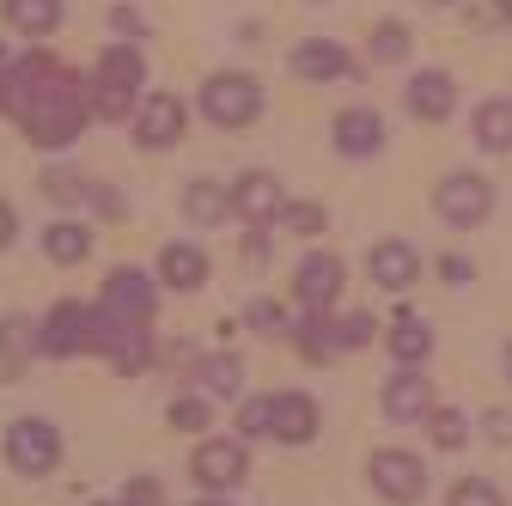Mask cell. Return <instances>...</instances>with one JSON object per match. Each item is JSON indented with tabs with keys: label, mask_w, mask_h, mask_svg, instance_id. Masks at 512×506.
<instances>
[{
	"label": "cell",
	"mask_w": 512,
	"mask_h": 506,
	"mask_svg": "<svg viewBox=\"0 0 512 506\" xmlns=\"http://www.w3.org/2000/svg\"><path fill=\"white\" fill-rule=\"evenodd\" d=\"M86 116H92V98H86V86L61 68L49 86H43V98L31 104V116H25V135L37 141V147H68L80 129H86Z\"/></svg>",
	"instance_id": "6da1fadb"
},
{
	"label": "cell",
	"mask_w": 512,
	"mask_h": 506,
	"mask_svg": "<svg viewBox=\"0 0 512 506\" xmlns=\"http://www.w3.org/2000/svg\"><path fill=\"white\" fill-rule=\"evenodd\" d=\"M141 80H147V55L141 49H128V43L104 49L98 68H92V110L104 122H122L128 110L141 104Z\"/></svg>",
	"instance_id": "7a4b0ae2"
},
{
	"label": "cell",
	"mask_w": 512,
	"mask_h": 506,
	"mask_svg": "<svg viewBox=\"0 0 512 506\" xmlns=\"http://www.w3.org/2000/svg\"><path fill=\"white\" fill-rule=\"evenodd\" d=\"M202 116L220 122V129H250L256 116H263V86L250 74L226 68V74H208L202 80Z\"/></svg>",
	"instance_id": "3957f363"
},
{
	"label": "cell",
	"mask_w": 512,
	"mask_h": 506,
	"mask_svg": "<svg viewBox=\"0 0 512 506\" xmlns=\"http://www.w3.org/2000/svg\"><path fill=\"white\" fill-rule=\"evenodd\" d=\"M433 214H439L445 226H458V232L482 226V220L494 214V183H488L482 171H452V177H439V189H433Z\"/></svg>",
	"instance_id": "277c9868"
},
{
	"label": "cell",
	"mask_w": 512,
	"mask_h": 506,
	"mask_svg": "<svg viewBox=\"0 0 512 506\" xmlns=\"http://www.w3.org/2000/svg\"><path fill=\"white\" fill-rule=\"evenodd\" d=\"M7 464H13L19 476H49V470L61 464V433H55V421L19 415V421L7 427Z\"/></svg>",
	"instance_id": "5b68a950"
},
{
	"label": "cell",
	"mask_w": 512,
	"mask_h": 506,
	"mask_svg": "<svg viewBox=\"0 0 512 506\" xmlns=\"http://www.w3.org/2000/svg\"><path fill=\"white\" fill-rule=\"evenodd\" d=\"M98 348V305H80V299H61L49 318H43V354L49 360H74Z\"/></svg>",
	"instance_id": "8992f818"
},
{
	"label": "cell",
	"mask_w": 512,
	"mask_h": 506,
	"mask_svg": "<svg viewBox=\"0 0 512 506\" xmlns=\"http://www.w3.org/2000/svg\"><path fill=\"white\" fill-rule=\"evenodd\" d=\"M366 482L391 500V506H415L421 494H427V464L415 458V452H397V446H384V452H372V464H366Z\"/></svg>",
	"instance_id": "52a82bcc"
},
{
	"label": "cell",
	"mask_w": 512,
	"mask_h": 506,
	"mask_svg": "<svg viewBox=\"0 0 512 506\" xmlns=\"http://www.w3.org/2000/svg\"><path fill=\"white\" fill-rule=\"evenodd\" d=\"M232 214H238L250 232H269V226L287 214V189H281V177H275V171H244V177L232 183Z\"/></svg>",
	"instance_id": "ba28073f"
},
{
	"label": "cell",
	"mask_w": 512,
	"mask_h": 506,
	"mask_svg": "<svg viewBox=\"0 0 512 506\" xmlns=\"http://www.w3.org/2000/svg\"><path fill=\"white\" fill-rule=\"evenodd\" d=\"M342 281H348V269H342L336 250H305V263L293 275V293H299L305 311H330L336 293H342Z\"/></svg>",
	"instance_id": "9c48e42d"
},
{
	"label": "cell",
	"mask_w": 512,
	"mask_h": 506,
	"mask_svg": "<svg viewBox=\"0 0 512 506\" xmlns=\"http://www.w3.org/2000/svg\"><path fill=\"white\" fill-rule=\"evenodd\" d=\"M189 470H196L202 488H238L250 476V452H244V439H202Z\"/></svg>",
	"instance_id": "30bf717a"
},
{
	"label": "cell",
	"mask_w": 512,
	"mask_h": 506,
	"mask_svg": "<svg viewBox=\"0 0 512 506\" xmlns=\"http://www.w3.org/2000/svg\"><path fill=\"white\" fill-rule=\"evenodd\" d=\"M177 135H183V98L177 92H147L135 104V141L159 153V147H177Z\"/></svg>",
	"instance_id": "8fae6325"
},
{
	"label": "cell",
	"mask_w": 512,
	"mask_h": 506,
	"mask_svg": "<svg viewBox=\"0 0 512 506\" xmlns=\"http://www.w3.org/2000/svg\"><path fill=\"white\" fill-rule=\"evenodd\" d=\"M287 68H293L299 80H354V55H348L342 43H330V37H305V43L287 55Z\"/></svg>",
	"instance_id": "7c38bea8"
},
{
	"label": "cell",
	"mask_w": 512,
	"mask_h": 506,
	"mask_svg": "<svg viewBox=\"0 0 512 506\" xmlns=\"http://www.w3.org/2000/svg\"><path fill=\"white\" fill-rule=\"evenodd\" d=\"M269 439H281V446H305V439H317V403L305 391L269 397Z\"/></svg>",
	"instance_id": "4fadbf2b"
},
{
	"label": "cell",
	"mask_w": 512,
	"mask_h": 506,
	"mask_svg": "<svg viewBox=\"0 0 512 506\" xmlns=\"http://www.w3.org/2000/svg\"><path fill=\"white\" fill-rule=\"evenodd\" d=\"M366 269H372V281H378L384 293H403V287H415L421 257H415V244H409V238H384V244H372Z\"/></svg>",
	"instance_id": "5bb4252c"
},
{
	"label": "cell",
	"mask_w": 512,
	"mask_h": 506,
	"mask_svg": "<svg viewBox=\"0 0 512 506\" xmlns=\"http://www.w3.org/2000/svg\"><path fill=\"white\" fill-rule=\"evenodd\" d=\"M409 116H421V122H445L458 110V80L445 74V68H427V74H415L409 80Z\"/></svg>",
	"instance_id": "9a60e30c"
},
{
	"label": "cell",
	"mask_w": 512,
	"mask_h": 506,
	"mask_svg": "<svg viewBox=\"0 0 512 506\" xmlns=\"http://www.w3.org/2000/svg\"><path fill=\"white\" fill-rule=\"evenodd\" d=\"M384 415H391V421H427L433 415V378L403 366L391 385H384Z\"/></svg>",
	"instance_id": "2e32d148"
},
{
	"label": "cell",
	"mask_w": 512,
	"mask_h": 506,
	"mask_svg": "<svg viewBox=\"0 0 512 506\" xmlns=\"http://www.w3.org/2000/svg\"><path fill=\"white\" fill-rule=\"evenodd\" d=\"M378 147H384V116H378V110L354 104V110L336 116V153H342V159H372Z\"/></svg>",
	"instance_id": "e0dca14e"
},
{
	"label": "cell",
	"mask_w": 512,
	"mask_h": 506,
	"mask_svg": "<svg viewBox=\"0 0 512 506\" xmlns=\"http://www.w3.org/2000/svg\"><path fill=\"white\" fill-rule=\"evenodd\" d=\"M31 354H43V324H31L25 311H7V318H0V372L19 378Z\"/></svg>",
	"instance_id": "ac0fdd59"
},
{
	"label": "cell",
	"mask_w": 512,
	"mask_h": 506,
	"mask_svg": "<svg viewBox=\"0 0 512 506\" xmlns=\"http://www.w3.org/2000/svg\"><path fill=\"white\" fill-rule=\"evenodd\" d=\"M159 281H165L171 293H196V287H208V250H202V244H165Z\"/></svg>",
	"instance_id": "d6986e66"
},
{
	"label": "cell",
	"mask_w": 512,
	"mask_h": 506,
	"mask_svg": "<svg viewBox=\"0 0 512 506\" xmlns=\"http://www.w3.org/2000/svg\"><path fill=\"white\" fill-rule=\"evenodd\" d=\"M470 135L488 153H512V98H482L470 116Z\"/></svg>",
	"instance_id": "ffe728a7"
},
{
	"label": "cell",
	"mask_w": 512,
	"mask_h": 506,
	"mask_svg": "<svg viewBox=\"0 0 512 506\" xmlns=\"http://www.w3.org/2000/svg\"><path fill=\"white\" fill-rule=\"evenodd\" d=\"M232 214V189L214 183V177H196L183 189V220H196V226H220Z\"/></svg>",
	"instance_id": "44dd1931"
},
{
	"label": "cell",
	"mask_w": 512,
	"mask_h": 506,
	"mask_svg": "<svg viewBox=\"0 0 512 506\" xmlns=\"http://www.w3.org/2000/svg\"><path fill=\"white\" fill-rule=\"evenodd\" d=\"M0 13L19 37H49L61 31V0H0Z\"/></svg>",
	"instance_id": "7402d4cb"
},
{
	"label": "cell",
	"mask_w": 512,
	"mask_h": 506,
	"mask_svg": "<svg viewBox=\"0 0 512 506\" xmlns=\"http://www.w3.org/2000/svg\"><path fill=\"white\" fill-rule=\"evenodd\" d=\"M86 250H92V232H86V226H74V220H61V226H49V232H43V257H49V263H61V269L86 263Z\"/></svg>",
	"instance_id": "603a6c76"
},
{
	"label": "cell",
	"mask_w": 512,
	"mask_h": 506,
	"mask_svg": "<svg viewBox=\"0 0 512 506\" xmlns=\"http://www.w3.org/2000/svg\"><path fill=\"white\" fill-rule=\"evenodd\" d=\"M384 348H391L403 366H421V360L433 354V330H427L421 318H409V311H403V318L391 324V336H384Z\"/></svg>",
	"instance_id": "cb8c5ba5"
},
{
	"label": "cell",
	"mask_w": 512,
	"mask_h": 506,
	"mask_svg": "<svg viewBox=\"0 0 512 506\" xmlns=\"http://www.w3.org/2000/svg\"><path fill=\"white\" fill-rule=\"evenodd\" d=\"M196 385L214 391V397H238V391H244V360H238V354H208V360L196 366Z\"/></svg>",
	"instance_id": "d4e9b609"
},
{
	"label": "cell",
	"mask_w": 512,
	"mask_h": 506,
	"mask_svg": "<svg viewBox=\"0 0 512 506\" xmlns=\"http://www.w3.org/2000/svg\"><path fill=\"white\" fill-rule=\"evenodd\" d=\"M409 49H415V37H409L403 19L372 25V61H378V68H397V61H409Z\"/></svg>",
	"instance_id": "484cf974"
},
{
	"label": "cell",
	"mask_w": 512,
	"mask_h": 506,
	"mask_svg": "<svg viewBox=\"0 0 512 506\" xmlns=\"http://www.w3.org/2000/svg\"><path fill=\"white\" fill-rule=\"evenodd\" d=\"M427 433H433L439 452H464V446H470V421H464V409H445V403H433Z\"/></svg>",
	"instance_id": "4316f807"
},
{
	"label": "cell",
	"mask_w": 512,
	"mask_h": 506,
	"mask_svg": "<svg viewBox=\"0 0 512 506\" xmlns=\"http://www.w3.org/2000/svg\"><path fill=\"white\" fill-rule=\"evenodd\" d=\"M43 196L61 202V208H68V202H92V177H80V171H68V165H49V171H43Z\"/></svg>",
	"instance_id": "83f0119b"
},
{
	"label": "cell",
	"mask_w": 512,
	"mask_h": 506,
	"mask_svg": "<svg viewBox=\"0 0 512 506\" xmlns=\"http://www.w3.org/2000/svg\"><path fill=\"white\" fill-rule=\"evenodd\" d=\"M445 506H506V500H500V488H494V482L464 476V482H452V500H445Z\"/></svg>",
	"instance_id": "f1b7e54d"
},
{
	"label": "cell",
	"mask_w": 512,
	"mask_h": 506,
	"mask_svg": "<svg viewBox=\"0 0 512 506\" xmlns=\"http://www.w3.org/2000/svg\"><path fill=\"white\" fill-rule=\"evenodd\" d=\"M287 232H299V238H317V232H324V208H317V202H287Z\"/></svg>",
	"instance_id": "f546056e"
},
{
	"label": "cell",
	"mask_w": 512,
	"mask_h": 506,
	"mask_svg": "<svg viewBox=\"0 0 512 506\" xmlns=\"http://www.w3.org/2000/svg\"><path fill=\"white\" fill-rule=\"evenodd\" d=\"M238 433L244 439H263L269 433V397H244L238 403Z\"/></svg>",
	"instance_id": "4dcf8cb0"
},
{
	"label": "cell",
	"mask_w": 512,
	"mask_h": 506,
	"mask_svg": "<svg viewBox=\"0 0 512 506\" xmlns=\"http://www.w3.org/2000/svg\"><path fill=\"white\" fill-rule=\"evenodd\" d=\"M171 427H177V433H202V427H208V403H202V397H177V403H171Z\"/></svg>",
	"instance_id": "1f68e13d"
},
{
	"label": "cell",
	"mask_w": 512,
	"mask_h": 506,
	"mask_svg": "<svg viewBox=\"0 0 512 506\" xmlns=\"http://www.w3.org/2000/svg\"><path fill=\"white\" fill-rule=\"evenodd\" d=\"M372 330H378V324L366 318V311H348V318L336 324V342H342V348H366V342H372Z\"/></svg>",
	"instance_id": "d6a6232c"
},
{
	"label": "cell",
	"mask_w": 512,
	"mask_h": 506,
	"mask_svg": "<svg viewBox=\"0 0 512 506\" xmlns=\"http://www.w3.org/2000/svg\"><path fill=\"white\" fill-rule=\"evenodd\" d=\"M159 500H165V494H159V482H153V476H135V482L122 488V506H159Z\"/></svg>",
	"instance_id": "836d02e7"
},
{
	"label": "cell",
	"mask_w": 512,
	"mask_h": 506,
	"mask_svg": "<svg viewBox=\"0 0 512 506\" xmlns=\"http://www.w3.org/2000/svg\"><path fill=\"white\" fill-rule=\"evenodd\" d=\"M250 324H256V330H287V311L269 305V299H256V305H250Z\"/></svg>",
	"instance_id": "e575fe53"
},
{
	"label": "cell",
	"mask_w": 512,
	"mask_h": 506,
	"mask_svg": "<svg viewBox=\"0 0 512 506\" xmlns=\"http://www.w3.org/2000/svg\"><path fill=\"white\" fill-rule=\"evenodd\" d=\"M110 25H116L122 37H147V19H141L135 7H110Z\"/></svg>",
	"instance_id": "d590c367"
},
{
	"label": "cell",
	"mask_w": 512,
	"mask_h": 506,
	"mask_svg": "<svg viewBox=\"0 0 512 506\" xmlns=\"http://www.w3.org/2000/svg\"><path fill=\"white\" fill-rule=\"evenodd\" d=\"M13 232H19V214H13L7 202H0V250H7V244H13Z\"/></svg>",
	"instance_id": "8d00e7d4"
},
{
	"label": "cell",
	"mask_w": 512,
	"mask_h": 506,
	"mask_svg": "<svg viewBox=\"0 0 512 506\" xmlns=\"http://www.w3.org/2000/svg\"><path fill=\"white\" fill-rule=\"evenodd\" d=\"M439 275H445V281H470V263H464V257H445Z\"/></svg>",
	"instance_id": "74e56055"
},
{
	"label": "cell",
	"mask_w": 512,
	"mask_h": 506,
	"mask_svg": "<svg viewBox=\"0 0 512 506\" xmlns=\"http://www.w3.org/2000/svg\"><path fill=\"white\" fill-rule=\"evenodd\" d=\"M13 68H19V55H13V49H7V43H0V80H7V74H13Z\"/></svg>",
	"instance_id": "f35d334b"
},
{
	"label": "cell",
	"mask_w": 512,
	"mask_h": 506,
	"mask_svg": "<svg viewBox=\"0 0 512 506\" xmlns=\"http://www.w3.org/2000/svg\"><path fill=\"white\" fill-rule=\"evenodd\" d=\"M500 366H506V378H512V342H506V348H500Z\"/></svg>",
	"instance_id": "ab89813d"
},
{
	"label": "cell",
	"mask_w": 512,
	"mask_h": 506,
	"mask_svg": "<svg viewBox=\"0 0 512 506\" xmlns=\"http://www.w3.org/2000/svg\"><path fill=\"white\" fill-rule=\"evenodd\" d=\"M500 19H512V0H500Z\"/></svg>",
	"instance_id": "60d3db41"
},
{
	"label": "cell",
	"mask_w": 512,
	"mask_h": 506,
	"mask_svg": "<svg viewBox=\"0 0 512 506\" xmlns=\"http://www.w3.org/2000/svg\"><path fill=\"white\" fill-rule=\"evenodd\" d=\"M196 506H226V500H196Z\"/></svg>",
	"instance_id": "b9f144b4"
},
{
	"label": "cell",
	"mask_w": 512,
	"mask_h": 506,
	"mask_svg": "<svg viewBox=\"0 0 512 506\" xmlns=\"http://www.w3.org/2000/svg\"><path fill=\"white\" fill-rule=\"evenodd\" d=\"M427 7H452V0H427Z\"/></svg>",
	"instance_id": "7bdbcfd3"
},
{
	"label": "cell",
	"mask_w": 512,
	"mask_h": 506,
	"mask_svg": "<svg viewBox=\"0 0 512 506\" xmlns=\"http://www.w3.org/2000/svg\"><path fill=\"white\" fill-rule=\"evenodd\" d=\"M92 506H110V500H92ZM116 506H122V500H116Z\"/></svg>",
	"instance_id": "ee69618b"
},
{
	"label": "cell",
	"mask_w": 512,
	"mask_h": 506,
	"mask_svg": "<svg viewBox=\"0 0 512 506\" xmlns=\"http://www.w3.org/2000/svg\"><path fill=\"white\" fill-rule=\"evenodd\" d=\"M311 7H324V0H311Z\"/></svg>",
	"instance_id": "f6af8a7d"
}]
</instances>
